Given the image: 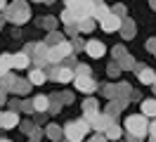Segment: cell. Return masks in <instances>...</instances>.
<instances>
[{
	"instance_id": "cell-25",
	"label": "cell",
	"mask_w": 156,
	"mask_h": 142,
	"mask_svg": "<svg viewBox=\"0 0 156 142\" xmlns=\"http://www.w3.org/2000/svg\"><path fill=\"white\" fill-rule=\"evenodd\" d=\"M147 50H151V52L156 50V38H154V40H147Z\"/></svg>"
},
{
	"instance_id": "cell-4",
	"label": "cell",
	"mask_w": 156,
	"mask_h": 142,
	"mask_svg": "<svg viewBox=\"0 0 156 142\" xmlns=\"http://www.w3.org/2000/svg\"><path fill=\"white\" fill-rule=\"evenodd\" d=\"M73 85H76V90H80L85 95H92L97 90V85H95V81L90 76H73Z\"/></svg>"
},
{
	"instance_id": "cell-14",
	"label": "cell",
	"mask_w": 156,
	"mask_h": 142,
	"mask_svg": "<svg viewBox=\"0 0 156 142\" xmlns=\"http://www.w3.org/2000/svg\"><path fill=\"white\" fill-rule=\"evenodd\" d=\"M142 114L149 118H156V100H144L142 102Z\"/></svg>"
},
{
	"instance_id": "cell-21",
	"label": "cell",
	"mask_w": 156,
	"mask_h": 142,
	"mask_svg": "<svg viewBox=\"0 0 156 142\" xmlns=\"http://www.w3.org/2000/svg\"><path fill=\"white\" fill-rule=\"evenodd\" d=\"M76 76H90V66L88 64H78L76 66Z\"/></svg>"
},
{
	"instance_id": "cell-6",
	"label": "cell",
	"mask_w": 156,
	"mask_h": 142,
	"mask_svg": "<svg viewBox=\"0 0 156 142\" xmlns=\"http://www.w3.org/2000/svg\"><path fill=\"white\" fill-rule=\"evenodd\" d=\"M85 52H88L92 59H99V57L107 55V47H104V43H99V40H88V43H85Z\"/></svg>"
},
{
	"instance_id": "cell-2",
	"label": "cell",
	"mask_w": 156,
	"mask_h": 142,
	"mask_svg": "<svg viewBox=\"0 0 156 142\" xmlns=\"http://www.w3.org/2000/svg\"><path fill=\"white\" fill-rule=\"evenodd\" d=\"M126 130L130 135H142L144 137L149 133V123H147V116L144 114H130L126 118Z\"/></svg>"
},
{
	"instance_id": "cell-16",
	"label": "cell",
	"mask_w": 156,
	"mask_h": 142,
	"mask_svg": "<svg viewBox=\"0 0 156 142\" xmlns=\"http://www.w3.org/2000/svg\"><path fill=\"white\" fill-rule=\"evenodd\" d=\"M62 135H64V130H59V126H48V137H50V140L57 142Z\"/></svg>"
},
{
	"instance_id": "cell-18",
	"label": "cell",
	"mask_w": 156,
	"mask_h": 142,
	"mask_svg": "<svg viewBox=\"0 0 156 142\" xmlns=\"http://www.w3.org/2000/svg\"><path fill=\"white\" fill-rule=\"evenodd\" d=\"M83 109H85V116H88V114H97V102H95V100H85V102H83Z\"/></svg>"
},
{
	"instance_id": "cell-3",
	"label": "cell",
	"mask_w": 156,
	"mask_h": 142,
	"mask_svg": "<svg viewBox=\"0 0 156 142\" xmlns=\"http://www.w3.org/2000/svg\"><path fill=\"white\" fill-rule=\"evenodd\" d=\"M71 50H73V45H71V43H66V40H59V43H55V45L48 47V62L57 64V62H62L64 57L71 55Z\"/></svg>"
},
{
	"instance_id": "cell-13",
	"label": "cell",
	"mask_w": 156,
	"mask_h": 142,
	"mask_svg": "<svg viewBox=\"0 0 156 142\" xmlns=\"http://www.w3.org/2000/svg\"><path fill=\"white\" fill-rule=\"evenodd\" d=\"M121 135H123V128H121V126H116V123H111V126H109L107 130H104V137H107V140H121Z\"/></svg>"
},
{
	"instance_id": "cell-9",
	"label": "cell",
	"mask_w": 156,
	"mask_h": 142,
	"mask_svg": "<svg viewBox=\"0 0 156 142\" xmlns=\"http://www.w3.org/2000/svg\"><path fill=\"white\" fill-rule=\"evenodd\" d=\"M17 126H19V116L14 111L2 114V128H5V130H12V128H17Z\"/></svg>"
},
{
	"instance_id": "cell-8",
	"label": "cell",
	"mask_w": 156,
	"mask_h": 142,
	"mask_svg": "<svg viewBox=\"0 0 156 142\" xmlns=\"http://www.w3.org/2000/svg\"><path fill=\"white\" fill-rule=\"evenodd\" d=\"M31 104H33V111H50V97H45V95H36Z\"/></svg>"
},
{
	"instance_id": "cell-23",
	"label": "cell",
	"mask_w": 156,
	"mask_h": 142,
	"mask_svg": "<svg viewBox=\"0 0 156 142\" xmlns=\"http://www.w3.org/2000/svg\"><path fill=\"white\" fill-rule=\"evenodd\" d=\"M118 74H121V66H118V64L109 66V76H118Z\"/></svg>"
},
{
	"instance_id": "cell-27",
	"label": "cell",
	"mask_w": 156,
	"mask_h": 142,
	"mask_svg": "<svg viewBox=\"0 0 156 142\" xmlns=\"http://www.w3.org/2000/svg\"><path fill=\"white\" fill-rule=\"evenodd\" d=\"M5 5H7V0H0V12L5 9Z\"/></svg>"
},
{
	"instance_id": "cell-12",
	"label": "cell",
	"mask_w": 156,
	"mask_h": 142,
	"mask_svg": "<svg viewBox=\"0 0 156 142\" xmlns=\"http://www.w3.org/2000/svg\"><path fill=\"white\" fill-rule=\"evenodd\" d=\"M137 78H140V83L151 85V83H154V78H156V71H154V69H149V66H144V69L137 74Z\"/></svg>"
},
{
	"instance_id": "cell-31",
	"label": "cell",
	"mask_w": 156,
	"mask_h": 142,
	"mask_svg": "<svg viewBox=\"0 0 156 142\" xmlns=\"http://www.w3.org/2000/svg\"><path fill=\"white\" fill-rule=\"evenodd\" d=\"M0 142H12V140H0Z\"/></svg>"
},
{
	"instance_id": "cell-29",
	"label": "cell",
	"mask_w": 156,
	"mask_h": 142,
	"mask_svg": "<svg viewBox=\"0 0 156 142\" xmlns=\"http://www.w3.org/2000/svg\"><path fill=\"white\" fill-rule=\"evenodd\" d=\"M0 128H2V111H0Z\"/></svg>"
},
{
	"instance_id": "cell-15",
	"label": "cell",
	"mask_w": 156,
	"mask_h": 142,
	"mask_svg": "<svg viewBox=\"0 0 156 142\" xmlns=\"http://www.w3.org/2000/svg\"><path fill=\"white\" fill-rule=\"evenodd\" d=\"M10 69H12V55H2V57H0V71L7 74Z\"/></svg>"
},
{
	"instance_id": "cell-28",
	"label": "cell",
	"mask_w": 156,
	"mask_h": 142,
	"mask_svg": "<svg viewBox=\"0 0 156 142\" xmlns=\"http://www.w3.org/2000/svg\"><path fill=\"white\" fill-rule=\"evenodd\" d=\"M0 104H5V93H0Z\"/></svg>"
},
{
	"instance_id": "cell-26",
	"label": "cell",
	"mask_w": 156,
	"mask_h": 142,
	"mask_svg": "<svg viewBox=\"0 0 156 142\" xmlns=\"http://www.w3.org/2000/svg\"><path fill=\"white\" fill-rule=\"evenodd\" d=\"M92 142H107V137H104V135H95V137H92Z\"/></svg>"
},
{
	"instance_id": "cell-17",
	"label": "cell",
	"mask_w": 156,
	"mask_h": 142,
	"mask_svg": "<svg viewBox=\"0 0 156 142\" xmlns=\"http://www.w3.org/2000/svg\"><path fill=\"white\" fill-rule=\"evenodd\" d=\"M62 21H64V24H73V21H78L76 12H73V9H64V12H62Z\"/></svg>"
},
{
	"instance_id": "cell-20",
	"label": "cell",
	"mask_w": 156,
	"mask_h": 142,
	"mask_svg": "<svg viewBox=\"0 0 156 142\" xmlns=\"http://www.w3.org/2000/svg\"><path fill=\"white\" fill-rule=\"evenodd\" d=\"M78 28H80V31H90V28H92V17L80 19V21H78Z\"/></svg>"
},
{
	"instance_id": "cell-19",
	"label": "cell",
	"mask_w": 156,
	"mask_h": 142,
	"mask_svg": "<svg viewBox=\"0 0 156 142\" xmlns=\"http://www.w3.org/2000/svg\"><path fill=\"white\" fill-rule=\"evenodd\" d=\"M29 85H31V83H24V81H17L12 90H14L17 95H26V93H29Z\"/></svg>"
},
{
	"instance_id": "cell-24",
	"label": "cell",
	"mask_w": 156,
	"mask_h": 142,
	"mask_svg": "<svg viewBox=\"0 0 156 142\" xmlns=\"http://www.w3.org/2000/svg\"><path fill=\"white\" fill-rule=\"evenodd\" d=\"M142 140H144L142 135H130V133H128V142H142Z\"/></svg>"
},
{
	"instance_id": "cell-30",
	"label": "cell",
	"mask_w": 156,
	"mask_h": 142,
	"mask_svg": "<svg viewBox=\"0 0 156 142\" xmlns=\"http://www.w3.org/2000/svg\"><path fill=\"white\" fill-rule=\"evenodd\" d=\"M151 85H154V90H156V78H154V83H151Z\"/></svg>"
},
{
	"instance_id": "cell-1",
	"label": "cell",
	"mask_w": 156,
	"mask_h": 142,
	"mask_svg": "<svg viewBox=\"0 0 156 142\" xmlns=\"http://www.w3.org/2000/svg\"><path fill=\"white\" fill-rule=\"evenodd\" d=\"M62 130H64V137H66L69 142H83V137H85L88 130H90V123L85 121V118H78V121L66 123Z\"/></svg>"
},
{
	"instance_id": "cell-5",
	"label": "cell",
	"mask_w": 156,
	"mask_h": 142,
	"mask_svg": "<svg viewBox=\"0 0 156 142\" xmlns=\"http://www.w3.org/2000/svg\"><path fill=\"white\" fill-rule=\"evenodd\" d=\"M99 24H102V31H107V33H116L118 28H121V17L114 14V12H109Z\"/></svg>"
},
{
	"instance_id": "cell-32",
	"label": "cell",
	"mask_w": 156,
	"mask_h": 142,
	"mask_svg": "<svg viewBox=\"0 0 156 142\" xmlns=\"http://www.w3.org/2000/svg\"><path fill=\"white\" fill-rule=\"evenodd\" d=\"M0 78H2V71H0Z\"/></svg>"
},
{
	"instance_id": "cell-10",
	"label": "cell",
	"mask_w": 156,
	"mask_h": 142,
	"mask_svg": "<svg viewBox=\"0 0 156 142\" xmlns=\"http://www.w3.org/2000/svg\"><path fill=\"white\" fill-rule=\"evenodd\" d=\"M31 64V59L26 52H17V55L12 57V69H26Z\"/></svg>"
},
{
	"instance_id": "cell-7",
	"label": "cell",
	"mask_w": 156,
	"mask_h": 142,
	"mask_svg": "<svg viewBox=\"0 0 156 142\" xmlns=\"http://www.w3.org/2000/svg\"><path fill=\"white\" fill-rule=\"evenodd\" d=\"M52 78H55L57 83H69V81H73V71L66 69V66H57L55 74H52Z\"/></svg>"
},
{
	"instance_id": "cell-22",
	"label": "cell",
	"mask_w": 156,
	"mask_h": 142,
	"mask_svg": "<svg viewBox=\"0 0 156 142\" xmlns=\"http://www.w3.org/2000/svg\"><path fill=\"white\" fill-rule=\"evenodd\" d=\"M149 142H156V121L149 123Z\"/></svg>"
},
{
	"instance_id": "cell-11",
	"label": "cell",
	"mask_w": 156,
	"mask_h": 142,
	"mask_svg": "<svg viewBox=\"0 0 156 142\" xmlns=\"http://www.w3.org/2000/svg\"><path fill=\"white\" fill-rule=\"evenodd\" d=\"M45 81H48V74H45L40 66H38V69H33V71H31V76H29V83H31V85H43Z\"/></svg>"
}]
</instances>
